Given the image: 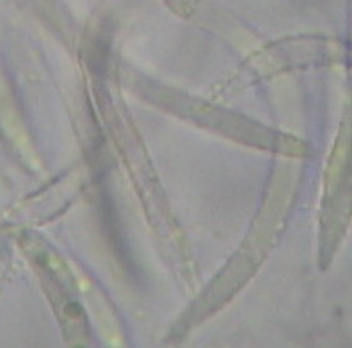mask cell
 <instances>
[{"instance_id": "cell-1", "label": "cell", "mask_w": 352, "mask_h": 348, "mask_svg": "<svg viewBox=\"0 0 352 348\" xmlns=\"http://www.w3.org/2000/svg\"><path fill=\"white\" fill-rule=\"evenodd\" d=\"M36 268L39 275L43 277V283H47V292L52 297V304L56 310L59 322L63 325V331L66 336L68 348H87L89 345V329H87L86 314L82 311L77 301L69 299L65 292L63 284L59 283L57 272L52 270L50 259L45 253H36L34 256Z\"/></svg>"}, {"instance_id": "cell-2", "label": "cell", "mask_w": 352, "mask_h": 348, "mask_svg": "<svg viewBox=\"0 0 352 348\" xmlns=\"http://www.w3.org/2000/svg\"><path fill=\"white\" fill-rule=\"evenodd\" d=\"M0 126L6 132L8 137H13L14 141H22L23 130L22 125L18 123L16 112H14L11 96H9L8 86H6L2 73H0Z\"/></svg>"}]
</instances>
